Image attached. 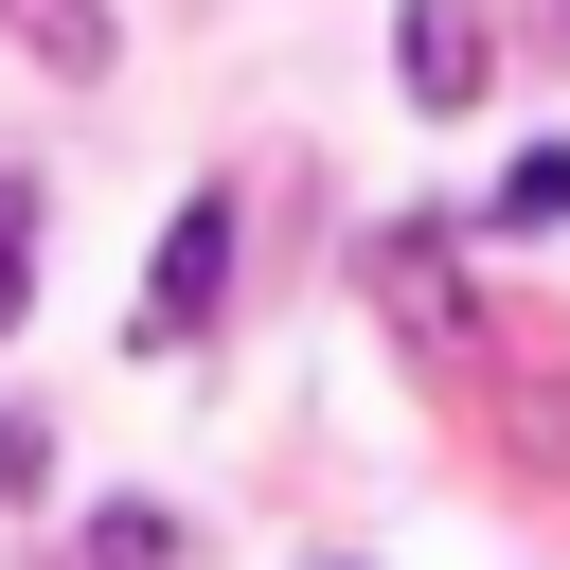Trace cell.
<instances>
[{"label": "cell", "mask_w": 570, "mask_h": 570, "mask_svg": "<svg viewBox=\"0 0 570 570\" xmlns=\"http://www.w3.org/2000/svg\"><path fill=\"white\" fill-rule=\"evenodd\" d=\"M214 303H232V196H178V232H160V285H142V321L125 338H214Z\"/></svg>", "instance_id": "1"}, {"label": "cell", "mask_w": 570, "mask_h": 570, "mask_svg": "<svg viewBox=\"0 0 570 570\" xmlns=\"http://www.w3.org/2000/svg\"><path fill=\"white\" fill-rule=\"evenodd\" d=\"M392 89H410V107H463V89H481V18H463V0H410V18H392Z\"/></svg>", "instance_id": "2"}, {"label": "cell", "mask_w": 570, "mask_h": 570, "mask_svg": "<svg viewBox=\"0 0 570 570\" xmlns=\"http://www.w3.org/2000/svg\"><path fill=\"white\" fill-rule=\"evenodd\" d=\"M71 570H178V517H160V499H107V517L71 534Z\"/></svg>", "instance_id": "3"}, {"label": "cell", "mask_w": 570, "mask_h": 570, "mask_svg": "<svg viewBox=\"0 0 570 570\" xmlns=\"http://www.w3.org/2000/svg\"><path fill=\"white\" fill-rule=\"evenodd\" d=\"M0 18H18L53 71H107V53H125V36H107V0H0Z\"/></svg>", "instance_id": "4"}, {"label": "cell", "mask_w": 570, "mask_h": 570, "mask_svg": "<svg viewBox=\"0 0 570 570\" xmlns=\"http://www.w3.org/2000/svg\"><path fill=\"white\" fill-rule=\"evenodd\" d=\"M552 214H570V142H534V160L499 178V232H552Z\"/></svg>", "instance_id": "5"}, {"label": "cell", "mask_w": 570, "mask_h": 570, "mask_svg": "<svg viewBox=\"0 0 570 570\" xmlns=\"http://www.w3.org/2000/svg\"><path fill=\"white\" fill-rule=\"evenodd\" d=\"M18 321H36V196L0 178V338H18Z\"/></svg>", "instance_id": "6"}, {"label": "cell", "mask_w": 570, "mask_h": 570, "mask_svg": "<svg viewBox=\"0 0 570 570\" xmlns=\"http://www.w3.org/2000/svg\"><path fill=\"white\" fill-rule=\"evenodd\" d=\"M0 499H53V428L36 410H0Z\"/></svg>", "instance_id": "7"}]
</instances>
